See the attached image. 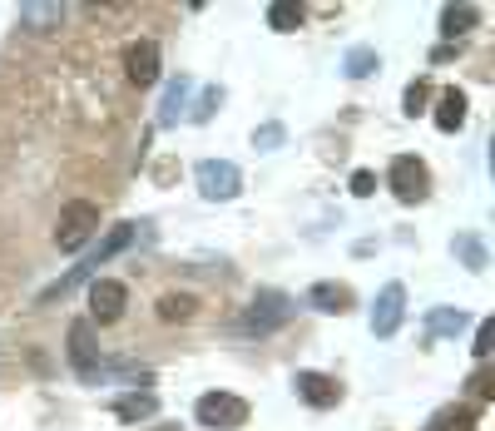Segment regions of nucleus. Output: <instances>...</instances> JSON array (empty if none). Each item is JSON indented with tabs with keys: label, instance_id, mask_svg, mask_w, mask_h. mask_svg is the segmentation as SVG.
Returning <instances> with one entry per match:
<instances>
[{
	"label": "nucleus",
	"instance_id": "f257e3e1",
	"mask_svg": "<svg viewBox=\"0 0 495 431\" xmlns=\"http://www.w3.org/2000/svg\"><path fill=\"white\" fill-rule=\"evenodd\" d=\"M288 317H292V298H288V292L263 288L258 298L248 302V313L238 317V333H243V337H268V333H278Z\"/></svg>",
	"mask_w": 495,
	"mask_h": 431
},
{
	"label": "nucleus",
	"instance_id": "f03ea898",
	"mask_svg": "<svg viewBox=\"0 0 495 431\" xmlns=\"http://www.w3.org/2000/svg\"><path fill=\"white\" fill-rule=\"evenodd\" d=\"M99 228V204L75 199V204L60 208V224H55V249L60 253H80L89 243V233Z\"/></svg>",
	"mask_w": 495,
	"mask_h": 431
},
{
	"label": "nucleus",
	"instance_id": "7ed1b4c3",
	"mask_svg": "<svg viewBox=\"0 0 495 431\" xmlns=\"http://www.w3.org/2000/svg\"><path fill=\"white\" fill-rule=\"evenodd\" d=\"M130 243H134V224H114V228H109V233H105V243H99V249H95V258H89V263H80V268L70 273V278H60V283H55V288H45V298H65V292L75 288V283H85L89 273H95V263H109V258H119V253L130 249Z\"/></svg>",
	"mask_w": 495,
	"mask_h": 431
},
{
	"label": "nucleus",
	"instance_id": "20e7f679",
	"mask_svg": "<svg viewBox=\"0 0 495 431\" xmlns=\"http://www.w3.org/2000/svg\"><path fill=\"white\" fill-rule=\"evenodd\" d=\"M198 421L214 431H238L248 421V401L233 397V392H204L198 397Z\"/></svg>",
	"mask_w": 495,
	"mask_h": 431
},
{
	"label": "nucleus",
	"instance_id": "39448f33",
	"mask_svg": "<svg viewBox=\"0 0 495 431\" xmlns=\"http://www.w3.org/2000/svg\"><path fill=\"white\" fill-rule=\"evenodd\" d=\"M391 189H397L401 204H421V199L431 194L426 164H421L416 154H397V159H391Z\"/></svg>",
	"mask_w": 495,
	"mask_h": 431
},
{
	"label": "nucleus",
	"instance_id": "423d86ee",
	"mask_svg": "<svg viewBox=\"0 0 495 431\" xmlns=\"http://www.w3.org/2000/svg\"><path fill=\"white\" fill-rule=\"evenodd\" d=\"M238 189H243L238 164H228V159H204L198 164V194L204 199H238Z\"/></svg>",
	"mask_w": 495,
	"mask_h": 431
},
{
	"label": "nucleus",
	"instance_id": "0eeeda50",
	"mask_svg": "<svg viewBox=\"0 0 495 431\" xmlns=\"http://www.w3.org/2000/svg\"><path fill=\"white\" fill-rule=\"evenodd\" d=\"M401 313H407V288H401V283H387V288L377 292V302H372V333H377V337H397Z\"/></svg>",
	"mask_w": 495,
	"mask_h": 431
},
{
	"label": "nucleus",
	"instance_id": "6e6552de",
	"mask_svg": "<svg viewBox=\"0 0 495 431\" xmlns=\"http://www.w3.org/2000/svg\"><path fill=\"white\" fill-rule=\"evenodd\" d=\"M124 75H130V85L149 89L154 80H159V45H154V40L124 45Z\"/></svg>",
	"mask_w": 495,
	"mask_h": 431
},
{
	"label": "nucleus",
	"instance_id": "1a4fd4ad",
	"mask_svg": "<svg viewBox=\"0 0 495 431\" xmlns=\"http://www.w3.org/2000/svg\"><path fill=\"white\" fill-rule=\"evenodd\" d=\"M124 302H130V292L114 278H99L95 288H89V313H95L99 323H119V317H124Z\"/></svg>",
	"mask_w": 495,
	"mask_h": 431
},
{
	"label": "nucleus",
	"instance_id": "9d476101",
	"mask_svg": "<svg viewBox=\"0 0 495 431\" xmlns=\"http://www.w3.org/2000/svg\"><path fill=\"white\" fill-rule=\"evenodd\" d=\"M65 347H70V367H75L80 377H95V367H99V342H95V333H89V323H70Z\"/></svg>",
	"mask_w": 495,
	"mask_h": 431
},
{
	"label": "nucleus",
	"instance_id": "9b49d317",
	"mask_svg": "<svg viewBox=\"0 0 495 431\" xmlns=\"http://www.w3.org/2000/svg\"><path fill=\"white\" fill-rule=\"evenodd\" d=\"M298 397L307 401V407H317V411H327V407H337L342 401V387H337V377H323V372H298Z\"/></svg>",
	"mask_w": 495,
	"mask_h": 431
},
{
	"label": "nucleus",
	"instance_id": "f8f14e48",
	"mask_svg": "<svg viewBox=\"0 0 495 431\" xmlns=\"http://www.w3.org/2000/svg\"><path fill=\"white\" fill-rule=\"evenodd\" d=\"M307 298H313L317 313H352V288L347 283H317Z\"/></svg>",
	"mask_w": 495,
	"mask_h": 431
},
{
	"label": "nucleus",
	"instance_id": "ddd939ff",
	"mask_svg": "<svg viewBox=\"0 0 495 431\" xmlns=\"http://www.w3.org/2000/svg\"><path fill=\"white\" fill-rule=\"evenodd\" d=\"M475 21H481L475 5H446V11H441V35H446V40L441 45H451V40H461L466 30H475Z\"/></svg>",
	"mask_w": 495,
	"mask_h": 431
},
{
	"label": "nucleus",
	"instance_id": "4468645a",
	"mask_svg": "<svg viewBox=\"0 0 495 431\" xmlns=\"http://www.w3.org/2000/svg\"><path fill=\"white\" fill-rule=\"evenodd\" d=\"M154 411H159V397H154V392H130V397L114 401V417L119 421H149Z\"/></svg>",
	"mask_w": 495,
	"mask_h": 431
},
{
	"label": "nucleus",
	"instance_id": "2eb2a0df",
	"mask_svg": "<svg viewBox=\"0 0 495 431\" xmlns=\"http://www.w3.org/2000/svg\"><path fill=\"white\" fill-rule=\"evenodd\" d=\"M461 119H466V95H461V89H441V105H436V130L456 134V130H461Z\"/></svg>",
	"mask_w": 495,
	"mask_h": 431
},
{
	"label": "nucleus",
	"instance_id": "dca6fc26",
	"mask_svg": "<svg viewBox=\"0 0 495 431\" xmlns=\"http://www.w3.org/2000/svg\"><path fill=\"white\" fill-rule=\"evenodd\" d=\"M426 327L436 337H456L461 327H471V313H461V308H431L426 313Z\"/></svg>",
	"mask_w": 495,
	"mask_h": 431
},
{
	"label": "nucleus",
	"instance_id": "f3484780",
	"mask_svg": "<svg viewBox=\"0 0 495 431\" xmlns=\"http://www.w3.org/2000/svg\"><path fill=\"white\" fill-rule=\"evenodd\" d=\"M60 15H65V5H55V0H30V5H21L25 25H55Z\"/></svg>",
	"mask_w": 495,
	"mask_h": 431
},
{
	"label": "nucleus",
	"instance_id": "a211bd4d",
	"mask_svg": "<svg viewBox=\"0 0 495 431\" xmlns=\"http://www.w3.org/2000/svg\"><path fill=\"white\" fill-rule=\"evenodd\" d=\"M268 25H273V30H298V25H302V5H298V0H278V5H268Z\"/></svg>",
	"mask_w": 495,
	"mask_h": 431
},
{
	"label": "nucleus",
	"instance_id": "6ab92c4d",
	"mask_svg": "<svg viewBox=\"0 0 495 431\" xmlns=\"http://www.w3.org/2000/svg\"><path fill=\"white\" fill-rule=\"evenodd\" d=\"M456 258H461L471 273H481L485 268V243L475 233H461V238H456Z\"/></svg>",
	"mask_w": 495,
	"mask_h": 431
},
{
	"label": "nucleus",
	"instance_id": "aec40b11",
	"mask_svg": "<svg viewBox=\"0 0 495 431\" xmlns=\"http://www.w3.org/2000/svg\"><path fill=\"white\" fill-rule=\"evenodd\" d=\"M183 95H189V80H173V85H169V95H164V105H159V124H164V130H169L173 119H179Z\"/></svg>",
	"mask_w": 495,
	"mask_h": 431
},
{
	"label": "nucleus",
	"instance_id": "412c9836",
	"mask_svg": "<svg viewBox=\"0 0 495 431\" xmlns=\"http://www.w3.org/2000/svg\"><path fill=\"white\" fill-rule=\"evenodd\" d=\"M426 105H431V85H426V80H411V85H407V95H401V109H407L411 119H416Z\"/></svg>",
	"mask_w": 495,
	"mask_h": 431
},
{
	"label": "nucleus",
	"instance_id": "4be33fe9",
	"mask_svg": "<svg viewBox=\"0 0 495 431\" xmlns=\"http://www.w3.org/2000/svg\"><path fill=\"white\" fill-rule=\"evenodd\" d=\"M372 70H377V50H352V55H347V75H352V80L372 75Z\"/></svg>",
	"mask_w": 495,
	"mask_h": 431
},
{
	"label": "nucleus",
	"instance_id": "5701e85b",
	"mask_svg": "<svg viewBox=\"0 0 495 431\" xmlns=\"http://www.w3.org/2000/svg\"><path fill=\"white\" fill-rule=\"evenodd\" d=\"M436 431H475V411L461 407V411H446L441 421H436Z\"/></svg>",
	"mask_w": 495,
	"mask_h": 431
},
{
	"label": "nucleus",
	"instance_id": "b1692460",
	"mask_svg": "<svg viewBox=\"0 0 495 431\" xmlns=\"http://www.w3.org/2000/svg\"><path fill=\"white\" fill-rule=\"evenodd\" d=\"M194 313V298H159V317L173 323V317H189Z\"/></svg>",
	"mask_w": 495,
	"mask_h": 431
},
{
	"label": "nucleus",
	"instance_id": "393cba45",
	"mask_svg": "<svg viewBox=\"0 0 495 431\" xmlns=\"http://www.w3.org/2000/svg\"><path fill=\"white\" fill-rule=\"evenodd\" d=\"M491 347H495V317H485V323H475V357H491Z\"/></svg>",
	"mask_w": 495,
	"mask_h": 431
},
{
	"label": "nucleus",
	"instance_id": "a878e982",
	"mask_svg": "<svg viewBox=\"0 0 495 431\" xmlns=\"http://www.w3.org/2000/svg\"><path fill=\"white\" fill-rule=\"evenodd\" d=\"M282 144V124H263V134H253V149H278Z\"/></svg>",
	"mask_w": 495,
	"mask_h": 431
},
{
	"label": "nucleus",
	"instance_id": "bb28decb",
	"mask_svg": "<svg viewBox=\"0 0 495 431\" xmlns=\"http://www.w3.org/2000/svg\"><path fill=\"white\" fill-rule=\"evenodd\" d=\"M471 392H475V397H481V401H491V397H495V377H491V367H481V372H475Z\"/></svg>",
	"mask_w": 495,
	"mask_h": 431
},
{
	"label": "nucleus",
	"instance_id": "cd10ccee",
	"mask_svg": "<svg viewBox=\"0 0 495 431\" xmlns=\"http://www.w3.org/2000/svg\"><path fill=\"white\" fill-rule=\"evenodd\" d=\"M372 189H377V173H366V169H362V173H352V194H357V199H366Z\"/></svg>",
	"mask_w": 495,
	"mask_h": 431
},
{
	"label": "nucleus",
	"instance_id": "c85d7f7f",
	"mask_svg": "<svg viewBox=\"0 0 495 431\" xmlns=\"http://www.w3.org/2000/svg\"><path fill=\"white\" fill-rule=\"evenodd\" d=\"M218 105H223V95H218V89H208V95L204 99H198V109H194V119H208V114H214V109Z\"/></svg>",
	"mask_w": 495,
	"mask_h": 431
}]
</instances>
